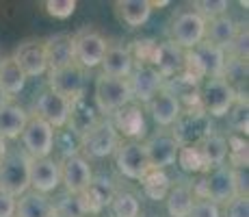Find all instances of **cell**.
Returning a JSON list of instances; mask_svg holds the SVG:
<instances>
[{
  "mask_svg": "<svg viewBox=\"0 0 249 217\" xmlns=\"http://www.w3.org/2000/svg\"><path fill=\"white\" fill-rule=\"evenodd\" d=\"M191 191H193L195 200H210L217 206L228 204L232 197L238 196L234 170L228 165L214 167L208 174H202L199 180L191 182Z\"/></svg>",
  "mask_w": 249,
  "mask_h": 217,
  "instance_id": "1",
  "label": "cell"
},
{
  "mask_svg": "<svg viewBox=\"0 0 249 217\" xmlns=\"http://www.w3.org/2000/svg\"><path fill=\"white\" fill-rule=\"evenodd\" d=\"M214 130L213 126V118L202 109V107H193V109H182L180 115L176 118V122L171 124V137L178 141V146H195L199 143L206 135H210Z\"/></svg>",
  "mask_w": 249,
  "mask_h": 217,
  "instance_id": "2",
  "label": "cell"
},
{
  "mask_svg": "<svg viewBox=\"0 0 249 217\" xmlns=\"http://www.w3.org/2000/svg\"><path fill=\"white\" fill-rule=\"evenodd\" d=\"M119 141H122V137L115 130L111 118H102L93 128H89L87 133H83L78 137V152L87 161H91V158H104L115 152Z\"/></svg>",
  "mask_w": 249,
  "mask_h": 217,
  "instance_id": "3",
  "label": "cell"
},
{
  "mask_svg": "<svg viewBox=\"0 0 249 217\" xmlns=\"http://www.w3.org/2000/svg\"><path fill=\"white\" fill-rule=\"evenodd\" d=\"M93 102H95V107H98L100 115H104V118H111L115 111L130 104L132 94H130L128 79H115V76L100 74L98 79H95Z\"/></svg>",
  "mask_w": 249,
  "mask_h": 217,
  "instance_id": "4",
  "label": "cell"
},
{
  "mask_svg": "<svg viewBox=\"0 0 249 217\" xmlns=\"http://www.w3.org/2000/svg\"><path fill=\"white\" fill-rule=\"evenodd\" d=\"M74 43V63L83 67L85 72L91 67H98L104 59V52L108 48V41L95 26H83L71 35Z\"/></svg>",
  "mask_w": 249,
  "mask_h": 217,
  "instance_id": "5",
  "label": "cell"
},
{
  "mask_svg": "<svg viewBox=\"0 0 249 217\" xmlns=\"http://www.w3.org/2000/svg\"><path fill=\"white\" fill-rule=\"evenodd\" d=\"M206 20L197 16L193 9H182L169 22V41L182 50H193L204 41Z\"/></svg>",
  "mask_w": 249,
  "mask_h": 217,
  "instance_id": "6",
  "label": "cell"
},
{
  "mask_svg": "<svg viewBox=\"0 0 249 217\" xmlns=\"http://www.w3.org/2000/svg\"><path fill=\"white\" fill-rule=\"evenodd\" d=\"M54 133L56 130L48 126L44 119L31 115L20 135L22 152L28 158H48L54 150Z\"/></svg>",
  "mask_w": 249,
  "mask_h": 217,
  "instance_id": "7",
  "label": "cell"
},
{
  "mask_svg": "<svg viewBox=\"0 0 249 217\" xmlns=\"http://www.w3.org/2000/svg\"><path fill=\"white\" fill-rule=\"evenodd\" d=\"M28 167L31 158L22 150H9L0 165V189L11 194L13 197H20L26 194L28 187Z\"/></svg>",
  "mask_w": 249,
  "mask_h": 217,
  "instance_id": "8",
  "label": "cell"
},
{
  "mask_svg": "<svg viewBox=\"0 0 249 217\" xmlns=\"http://www.w3.org/2000/svg\"><path fill=\"white\" fill-rule=\"evenodd\" d=\"M234 100H236V91L221 76L219 79H206L199 85V107L210 118H226Z\"/></svg>",
  "mask_w": 249,
  "mask_h": 217,
  "instance_id": "9",
  "label": "cell"
},
{
  "mask_svg": "<svg viewBox=\"0 0 249 217\" xmlns=\"http://www.w3.org/2000/svg\"><path fill=\"white\" fill-rule=\"evenodd\" d=\"M115 157V165L117 172L122 174L128 180H141L147 172L152 170L150 161H147L145 148L141 141H130V139H122L119 146L113 152Z\"/></svg>",
  "mask_w": 249,
  "mask_h": 217,
  "instance_id": "10",
  "label": "cell"
},
{
  "mask_svg": "<svg viewBox=\"0 0 249 217\" xmlns=\"http://www.w3.org/2000/svg\"><path fill=\"white\" fill-rule=\"evenodd\" d=\"M59 163V176H61V185L65 191L70 194H80L83 189H87L93 172H91V161L83 157L80 152L63 157Z\"/></svg>",
  "mask_w": 249,
  "mask_h": 217,
  "instance_id": "11",
  "label": "cell"
},
{
  "mask_svg": "<svg viewBox=\"0 0 249 217\" xmlns=\"http://www.w3.org/2000/svg\"><path fill=\"white\" fill-rule=\"evenodd\" d=\"M39 119H44L48 126L54 130H63L68 126V115H70V100H65L63 96L54 94L46 87L35 100V113Z\"/></svg>",
  "mask_w": 249,
  "mask_h": 217,
  "instance_id": "12",
  "label": "cell"
},
{
  "mask_svg": "<svg viewBox=\"0 0 249 217\" xmlns=\"http://www.w3.org/2000/svg\"><path fill=\"white\" fill-rule=\"evenodd\" d=\"M143 148H145L152 170H167L169 165H176V158H178V150H180L178 141L171 137L169 130H159L152 137H147Z\"/></svg>",
  "mask_w": 249,
  "mask_h": 217,
  "instance_id": "13",
  "label": "cell"
},
{
  "mask_svg": "<svg viewBox=\"0 0 249 217\" xmlns=\"http://www.w3.org/2000/svg\"><path fill=\"white\" fill-rule=\"evenodd\" d=\"M85 85H87V80H85V70L78 67L76 63L65 65L54 72H48V89L63 96L65 100H74V98H78V96H83Z\"/></svg>",
  "mask_w": 249,
  "mask_h": 217,
  "instance_id": "14",
  "label": "cell"
},
{
  "mask_svg": "<svg viewBox=\"0 0 249 217\" xmlns=\"http://www.w3.org/2000/svg\"><path fill=\"white\" fill-rule=\"evenodd\" d=\"M13 61L20 65L26 79H39L48 74L46 52H44V39H26L13 52Z\"/></svg>",
  "mask_w": 249,
  "mask_h": 217,
  "instance_id": "15",
  "label": "cell"
},
{
  "mask_svg": "<svg viewBox=\"0 0 249 217\" xmlns=\"http://www.w3.org/2000/svg\"><path fill=\"white\" fill-rule=\"evenodd\" d=\"M59 163L54 158H31V167H28V187H31V191L48 196L59 189Z\"/></svg>",
  "mask_w": 249,
  "mask_h": 217,
  "instance_id": "16",
  "label": "cell"
},
{
  "mask_svg": "<svg viewBox=\"0 0 249 217\" xmlns=\"http://www.w3.org/2000/svg\"><path fill=\"white\" fill-rule=\"evenodd\" d=\"M162 76L152 65H135L132 74L128 76V85H130L132 102L147 104L156 96V91L162 87Z\"/></svg>",
  "mask_w": 249,
  "mask_h": 217,
  "instance_id": "17",
  "label": "cell"
},
{
  "mask_svg": "<svg viewBox=\"0 0 249 217\" xmlns=\"http://www.w3.org/2000/svg\"><path fill=\"white\" fill-rule=\"evenodd\" d=\"M100 119H102V115H100L98 107H95L93 98L89 100L87 94L70 100V115H68V126L65 128L71 130L76 137H80L89 128H93Z\"/></svg>",
  "mask_w": 249,
  "mask_h": 217,
  "instance_id": "18",
  "label": "cell"
},
{
  "mask_svg": "<svg viewBox=\"0 0 249 217\" xmlns=\"http://www.w3.org/2000/svg\"><path fill=\"white\" fill-rule=\"evenodd\" d=\"M111 122L119 133V137L124 135L130 141H139L141 137H145V113H143L141 104L137 102H130L124 109L115 111L111 115Z\"/></svg>",
  "mask_w": 249,
  "mask_h": 217,
  "instance_id": "19",
  "label": "cell"
},
{
  "mask_svg": "<svg viewBox=\"0 0 249 217\" xmlns=\"http://www.w3.org/2000/svg\"><path fill=\"white\" fill-rule=\"evenodd\" d=\"M44 52L48 72L61 70L65 65L74 63V43H71V33H54V35L44 39Z\"/></svg>",
  "mask_w": 249,
  "mask_h": 217,
  "instance_id": "20",
  "label": "cell"
},
{
  "mask_svg": "<svg viewBox=\"0 0 249 217\" xmlns=\"http://www.w3.org/2000/svg\"><path fill=\"white\" fill-rule=\"evenodd\" d=\"M102 74L115 76V79H128L135 70V61L130 55V46H122V43H108L107 52H104Z\"/></svg>",
  "mask_w": 249,
  "mask_h": 217,
  "instance_id": "21",
  "label": "cell"
},
{
  "mask_svg": "<svg viewBox=\"0 0 249 217\" xmlns=\"http://www.w3.org/2000/svg\"><path fill=\"white\" fill-rule=\"evenodd\" d=\"M199 80L191 79L189 74L180 72L176 74L174 79H167L162 87L178 100L180 109H193V107H199Z\"/></svg>",
  "mask_w": 249,
  "mask_h": 217,
  "instance_id": "22",
  "label": "cell"
},
{
  "mask_svg": "<svg viewBox=\"0 0 249 217\" xmlns=\"http://www.w3.org/2000/svg\"><path fill=\"white\" fill-rule=\"evenodd\" d=\"M191 52H193L199 70H202L204 80L206 79H219V76L223 74V67H226V59H228L226 50H221V48L213 46V43H208V41H202Z\"/></svg>",
  "mask_w": 249,
  "mask_h": 217,
  "instance_id": "23",
  "label": "cell"
},
{
  "mask_svg": "<svg viewBox=\"0 0 249 217\" xmlns=\"http://www.w3.org/2000/svg\"><path fill=\"white\" fill-rule=\"evenodd\" d=\"M152 67L162 76V80L174 79L184 67V50L171 41H159V50H156V59Z\"/></svg>",
  "mask_w": 249,
  "mask_h": 217,
  "instance_id": "24",
  "label": "cell"
},
{
  "mask_svg": "<svg viewBox=\"0 0 249 217\" xmlns=\"http://www.w3.org/2000/svg\"><path fill=\"white\" fill-rule=\"evenodd\" d=\"M145 107H147V111H150L152 119L162 128H169L182 111L178 100H176L165 87H160V89L156 91V96L145 104Z\"/></svg>",
  "mask_w": 249,
  "mask_h": 217,
  "instance_id": "25",
  "label": "cell"
},
{
  "mask_svg": "<svg viewBox=\"0 0 249 217\" xmlns=\"http://www.w3.org/2000/svg\"><path fill=\"white\" fill-rule=\"evenodd\" d=\"M241 26L228 16H221V18H214V20H208L206 22V33H204V41L213 43V46L221 48V50H228L232 46L234 37L238 35Z\"/></svg>",
  "mask_w": 249,
  "mask_h": 217,
  "instance_id": "26",
  "label": "cell"
},
{
  "mask_svg": "<svg viewBox=\"0 0 249 217\" xmlns=\"http://www.w3.org/2000/svg\"><path fill=\"white\" fill-rule=\"evenodd\" d=\"M197 146L199 154H202L204 163H206V170H214V167H221L226 165V158H228V141H226V135L217 133V130H213L210 135H206L199 143H195ZM206 172V174H208Z\"/></svg>",
  "mask_w": 249,
  "mask_h": 217,
  "instance_id": "27",
  "label": "cell"
},
{
  "mask_svg": "<svg viewBox=\"0 0 249 217\" xmlns=\"http://www.w3.org/2000/svg\"><path fill=\"white\" fill-rule=\"evenodd\" d=\"M28 118L26 109L20 107L18 102H7L0 107V137L2 139H20L24 126H26Z\"/></svg>",
  "mask_w": 249,
  "mask_h": 217,
  "instance_id": "28",
  "label": "cell"
},
{
  "mask_svg": "<svg viewBox=\"0 0 249 217\" xmlns=\"http://www.w3.org/2000/svg\"><path fill=\"white\" fill-rule=\"evenodd\" d=\"M115 13H117L119 22H124L128 28H139L150 20L152 7L150 0H117Z\"/></svg>",
  "mask_w": 249,
  "mask_h": 217,
  "instance_id": "29",
  "label": "cell"
},
{
  "mask_svg": "<svg viewBox=\"0 0 249 217\" xmlns=\"http://www.w3.org/2000/svg\"><path fill=\"white\" fill-rule=\"evenodd\" d=\"M193 191H191V182H176L169 187V194L165 196V206L169 217H189L191 209H193Z\"/></svg>",
  "mask_w": 249,
  "mask_h": 217,
  "instance_id": "30",
  "label": "cell"
},
{
  "mask_svg": "<svg viewBox=\"0 0 249 217\" xmlns=\"http://www.w3.org/2000/svg\"><path fill=\"white\" fill-rule=\"evenodd\" d=\"M16 217H52L50 197L28 189L16 200Z\"/></svg>",
  "mask_w": 249,
  "mask_h": 217,
  "instance_id": "31",
  "label": "cell"
},
{
  "mask_svg": "<svg viewBox=\"0 0 249 217\" xmlns=\"http://www.w3.org/2000/svg\"><path fill=\"white\" fill-rule=\"evenodd\" d=\"M0 87L9 98L18 96L26 87V76L20 70V65L13 61V57H2L0 61Z\"/></svg>",
  "mask_w": 249,
  "mask_h": 217,
  "instance_id": "32",
  "label": "cell"
},
{
  "mask_svg": "<svg viewBox=\"0 0 249 217\" xmlns=\"http://www.w3.org/2000/svg\"><path fill=\"white\" fill-rule=\"evenodd\" d=\"M139 182H141V189L145 197H150L154 202L165 200V196L169 194V187H171V180L165 170H150Z\"/></svg>",
  "mask_w": 249,
  "mask_h": 217,
  "instance_id": "33",
  "label": "cell"
},
{
  "mask_svg": "<svg viewBox=\"0 0 249 217\" xmlns=\"http://www.w3.org/2000/svg\"><path fill=\"white\" fill-rule=\"evenodd\" d=\"M228 126L232 130V135H241L247 137L249 133V104H247V94H236V100L226 113Z\"/></svg>",
  "mask_w": 249,
  "mask_h": 217,
  "instance_id": "34",
  "label": "cell"
},
{
  "mask_svg": "<svg viewBox=\"0 0 249 217\" xmlns=\"http://www.w3.org/2000/svg\"><path fill=\"white\" fill-rule=\"evenodd\" d=\"M108 209H111V217H139L141 215V202H139L137 194L119 189L108 204Z\"/></svg>",
  "mask_w": 249,
  "mask_h": 217,
  "instance_id": "35",
  "label": "cell"
},
{
  "mask_svg": "<svg viewBox=\"0 0 249 217\" xmlns=\"http://www.w3.org/2000/svg\"><path fill=\"white\" fill-rule=\"evenodd\" d=\"M226 141H228V158L226 161H230L228 167H232V170H247V163H249L247 137H241V135L230 133L226 137Z\"/></svg>",
  "mask_w": 249,
  "mask_h": 217,
  "instance_id": "36",
  "label": "cell"
},
{
  "mask_svg": "<svg viewBox=\"0 0 249 217\" xmlns=\"http://www.w3.org/2000/svg\"><path fill=\"white\" fill-rule=\"evenodd\" d=\"M50 204H52V215L54 217H85L83 211H80L76 194H70L65 189L54 194V197H50Z\"/></svg>",
  "mask_w": 249,
  "mask_h": 217,
  "instance_id": "37",
  "label": "cell"
},
{
  "mask_svg": "<svg viewBox=\"0 0 249 217\" xmlns=\"http://www.w3.org/2000/svg\"><path fill=\"white\" fill-rule=\"evenodd\" d=\"M87 189H89V194L93 196L100 204H102V209H107V206L111 204V200L115 197V194L119 191L117 187H115V182L108 176H104V174H98V176L91 178Z\"/></svg>",
  "mask_w": 249,
  "mask_h": 217,
  "instance_id": "38",
  "label": "cell"
},
{
  "mask_svg": "<svg viewBox=\"0 0 249 217\" xmlns=\"http://www.w3.org/2000/svg\"><path fill=\"white\" fill-rule=\"evenodd\" d=\"M176 163L189 174H206L208 172L206 170V163H204L202 154H199V150H197V146H182L178 150Z\"/></svg>",
  "mask_w": 249,
  "mask_h": 217,
  "instance_id": "39",
  "label": "cell"
},
{
  "mask_svg": "<svg viewBox=\"0 0 249 217\" xmlns=\"http://www.w3.org/2000/svg\"><path fill=\"white\" fill-rule=\"evenodd\" d=\"M156 50H159V41L147 37V39H135L130 46V55L135 65H152L156 59Z\"/></svg>",
  "mask_w": 249,
  "mask_h": 217,
  "instance_id": "40",
  "label": "cell"
},
{
  "mask_svg": "<svg viewBox=\"0 0 249 217\" xmlns=\"http://www.w3.org/2000/svg\"><path fill=\"white\" fill-rule=\"evenodd\" d=\"M228 7H230L228 0H195L193 2V11L206 22L214 20V18L226 16Z\"/></svg>",
  "mask_w": 249,
  "mask_h": 217,
  "instance_id": "41",
  "label": "cell"
},
{
  "mask_svg": "<svg viewBox=\"0 0 249 217\" xmlns=\"http://www.w3.org/2000/svg\"><path fill=\"white\" fill-rule=\"evenodd\" d=\"M46 13L56 20H68L76 11V0H46Z\"/></svg>",
  "mask_w": 249,
  "mask_h": 217,
  "instance_id": "42",
  "label": "cell"
},
{
  "mask_svg": "<svg viewBox=\"0 0 249 217\" xmlns=\"http://www.w3.org/2000/svg\"><path fill=\"white\" fill-rule=\"evenodd\" d=\"M221 217H249V197L236 196L223 204V215Z\"/></svg>",
  "mask_w": 249,
  "mask_h": 217,
  "instance_id": "43",
  "label": "cell"
},
{
  "mask_svg": "<svg viewBox=\"0 0 249 217\" xmlns=\"http://www.w3.org/2000/svg\"><path fill=\"white\" fill-rule=\"evenodd\" d=\"M189 217H221V206L210 200H195Z\"/></svg>",
  "mask_w": 249,
  "mask_h": 217,
  "instance_id": "44",
  "label": "cell"
},
{
  "mask_svg": "<svg viewBox=\"0 0 249 217\" xmlns=\"http://www.w3.org/2000/svg\"><path fill=\"white\" fill-rule=\"evenodd\" d=\"M16 200L18 197L0 189V217H16Z\"/></svg>",
  "mask_w": 249,
  "mask_h": 217,
  "instance_id": "45",
  "label": "cell"
},
{
  "mask_svg": "<svg viewBox=\"0 0 249 217\" xmlns=\"http://www.w3.org/2000/svg\"><path fill=\"white\" fill-rule=\"evenodd\" d=\"M7 152H9L7 139H2V137H0V165H2V161H4V157H7Z\"/></svg>",
  "mask_w": 249,
  "mask_h": 217,
  "instance_id": "46",
  "label": "cell"
},
{
  "mask_svg": "<svg viewBox=\"0 0 249 217\" xmlns=\"http://www.w3.org/2000/svg\"><path fill=\"white\" fill-rule=\"evenodd\" d=\"M11 100H13V98H9V96L2 91V87H0V107H4V104L11 102Z\"/></svg>",
  "mask_w": 249,
  "mask_h": 217,
  "instance_id": "47",
  "label": "cell"
},
{
  "mask_svg": "<svg viewBox=\"0 0 249 217\" xmlns=\"http://www.w3.org/2000/svg\"><path fill=\"white\" fill-rule=\"evenodd\" d=\"M0 61H2V55H0Z\"/></svg>",
  "mask_w": 249,
  "mask_h": 217,
  "instance_id": "48",
  "label": "cell"
},
{
  "mask_svg": "<svg viewBox=\"0 0 249 217\" xmlns=\"http://www.w3.org/2000/svg\"><path fill=\"white\" fill-rule=\"evenodd\" d=\"M85 217H91V215H85Z\"/></svg>",
  "mask_w": 249,
  "mask_h": 217,
  "instance_id": "49",
  "label": "cell"
},
{
  "mask_svg": "<svg viewBox=\"0 0 249 217\" xmlns=\"http://www.w3.org/2000/svg\"><path fill=\"white\" fill-rule=\"evenodd\" d=\"M52 217H54V215H52Z\"/></svg>",
  "mask_w": 249,
  "mask_h": 217,
  "instance_id": "50",
  "label": "cell"
}]
</instances>
